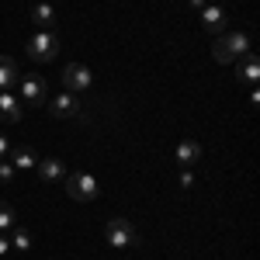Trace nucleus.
Here are the masks:
<instances>
[{
    "label": "nucleus",
    "instance_id": "nucleus-1",
    "mask_svg": "<svg viewBox=\"0 0 260 260\" xmlns=\"http://www.w3.org/2000/svg\"><path fill=\"white\" fill-rule=\"evenodd\" d=\"M246 52H250V35H246V31H233V35H225V39H219L212 45V59L222 62V66L240 59V56H246Z\"/></svg>",
    "mask_w": 260,
    "mask_h": 260
},
{
    "label": "nucleus",
    "instance_id": "nucleus-2",
    "mask_svg": "<svg viewBox=\"0 0 260 260\" xmlns=\"http://www.w3.org/2000/svg\"><path fill=\"white\" fill-rule=\"evenodd\" d=\"M104 243L115 246V250H125V246H136L139 243V233L128 219H111L104 225Z\"/></svg>",
    "mask_w": 260,
    "mask_h": 260
},
{
    "label": "nucleus",
    "instance_id": "nucleus-3",
    "mask_svg": "<svg viewBox=\"0 0 260 260\" xmlns=\"http://www.w3.org/2000/svg\"><path fill=\"white\" fill-rule=\"evenodd\" d=\"M59 56V35L56 31H39L28 42V59L31 62H52Z\"/></svg>",
    "mask_w": 260,
    "mask_h": 260
},
{
    "label": "nucleus",
    "instance_id": "nucleus-4",
    "mask_svg": "<svg viewBox=\"0 0 260 260\" xmlns=\"http://www.w3.org/2000/svg\"><path fill=\"white\" fill-rule=\"evenodd\" d=\"M66 194L73 201H94L101 194V184L94 174H70L66 177Z\"/></svg>",
    "mask_w": 260,
    "mask_h": 260
},
{
    "label": "nucleus",
    "instance_id": "nucleus-5",
    "mask_svg": "<svg viewBox=\"0 0 260 260\" xmlns=\"http://www.w3.org/2000/svg\"><path fill=\"white\" fill-rule=\"evenodd\" d=\"M21 98H24V104L45 108V101H49V87H45V80H42L39 73H28V77H21Z\"/></svg>",
    "mask_w": 260,
    "mask_h": 260
},
{
    "label": "nucleus",
    "instance_id": "nucleus-6",
    "mask_svg": "<svg viewBox=\"0 0 260 260\" xmlns=\"http://www.w3.org/2000/svg\"><path fill=\"white\" fill-rule=\"evenodd\" d=\"M45 108H49V115H52V118H77V115H80V101L73 98L70 90L56 94V98L49 101Z\"/></svg>",
    "mask_w": 260,
    "mask_h": 260
},
{
    "label": "nucleus",
    "instance_id": "nucleus-7",
    "mask_svg": "<svg viewBox=\"0 0 260 260\" xmlns=\"http://www.w3.org/2000/svg\"><path fill=\"white\" fill-rule=\"evenodd\" d=\"M90 80H94V77H90V70H87L83 62H70V66L62 70V83H66V90H70V94L87 90V87H90Z\"/></svg>",
    "mask_w": 260,
    "mask_h": 260
},
{
    "label": "nucleus",
    "instance_id": "nucleus-8",
    "mask_svg": "<svg viewBox=\"0 0 260 260\" xmlns=\"http://www.w3.org/2000/svg\"><path fill=\"white\" fill-rule=\"evenodd\" d=\"M225 11H222L219 4H205V7H201V28H205V31H208V35H222V31H225Z\"/></svg>",
    "mask_w": 260,
    "mask_h": 260
},
{
    "label": "nucleus",
    "instance_id": "nucleus-9",
    "mask_svg": "<svg viewBox=\"0 0 260 260\" xmlns=\"http://www.w3.org/2000/svg\"><path fill=\"white\" fill-rule=\"evenodd\" d=\"M35 170H39V177H42V180H49V184H56V180H66V167H62V160H52V156H39Z\"/></svg>",
    "mask_w": 260,
    "mask_h": 260
},
{
    "label": "nucleus",
    "instance_id": "nucleus-10",
    "mask_svg": "<svg viewBox=\"0 0 260 260\" xmlns=\"http://www.w3.org/2000/svg\"><path fill=\"white\" fill-rule=\"evenodd\" d=\"M21 115H24V108L18 104V98L11 90H4L0 94V121H11L14 125V121H21Z\"/></svg>",
    "mask_w": 260,
    "mask_h": 260
},
{
    "label": "nucleus",
    "instance_id": "nucleus-11",
    "mask_svg": "<svg viewBox=\"0 0 260 260\" xmlns=\"http://www.w3.org/2000/svg\"><path fill=\"white\" fill-rule=\"evenodd\" d=\"M31 21L39 24L42 31H52V28H56V7H52V4H45V0L35 4V7H31Z\"/></svg>",
    "mask_w": 260,
    "mask_h": 260
},
{
    "label": "nucleus",
    "instance_id": "nucleus-12",
    "mask_svg": "<svg viewBox=\"0 0 260 260\" xmlns=\"http://www.w3.org/2000/svg\"><path fill=\"white\" fill-rule=\"evenodd\" d=\"M201 160V146L194 139H180L177 142V163L180 167H191V163Z\"/></svg>",
    "mask_w": 260,
    "mask_h": 260
},
{
    "label": "nucleus",
    "instance_id": "nucleus-13",
    "mask_svg": "<svg viewBox=\"0 0 260 260\" xmlns=\"http://www.w3.org/2000/svg\"><path fill=\"white\" fill-rule=\"evenodd\" d=\"M18 62L11 59V56H0V90H11L14 83H18Z\"/></svg>",
    "mask_w": 260,
    "mask_h": 260
},
{
    "label": "nucleus",
    "instance_id": "nucleus-14",
    "mask_svg": "<svg viewBox=\"0 0 260 260\" xmlns=\"http://www.w3.org/2000/svg\"><path fill=\"white\" fill-rule=\"evenodd\" d=\"M11 163H14V170H31V167L39 163V153H35L31 146H18V149L11 153Z\"/></svg>",
    "mask_w": 260,
    "mask_h": 260
},
{
    "label": "nucleus",
    "instance_id": "nucleus-15",
    "mask_svg": "<svg viewBox=\"0 0 260 260\" xmlns=\"http://www.w3.org/2000/svg\"><path fill=\"white\" fill-rule=\"evenodd\" d=\"M240 80H243V83H250V87H257V80H260V62H257V56H253V52H246V56H243Z\"/></svg>",
    "mask_w": 260,
    "mask_h": 260
},
{
    "label": "nucleus",
    "instance_id": "nucleus-16",
    "mask_svg": "<svg viewBox=\"0 0 260 260\" xmlns=\"http://www.w3.org/2000/svg\"><path fill=\"white\" fill-rule=\"evenodd\" d=\"M11 246L14 250H31V233L24 225H14V236H11Z\"/></svg>",
    "mask_w": 260,
    "mask_h": 260
},
{
    "label": "nucleus",
    "instance_id": "nucleus-17",
    "mask_svg": "<svg viewBox=\"0 0 260 260\" xmlns=\"http://www.w3.org/2000/svg\"><path fill=\"white\" fill-rule=\"evenodd\" d=\"M18 225V215H14V208L7 205V201H0V233L4 229H14Z\"/></svg>",
    "mask_w": 260,
    "mask_h": 260
},
{
    "label": "nucleus",
    "instance_id": "nucleus-18",
    "mask_svg": "<svg viewBox=\"0 0 260 260\" xmlns=\"http://www.w3.org/2000/svg\"><path fill=\"white\" fill-rule=\"evenodd\" d=\"M11 177H14V163H11V160H0V184H7Z\"/></svg>",
    "mask_w": 260,
    "mask_h": 260
},
{
    "label": "nucleus",
    "instance_id": "nucleus-19",
    "mask_svg": "<svg viewBox=\"0 0 260 260\" xmlns=\"http://www.w3.org/2000/svg\"><path fill=\"white\" fill-rule=\"evenodd\" d=\"M191 184H194V177H191V174H187V167H184V174H180V187H184V191H187V187H191Z\"/></svg>",
    "mask_w": 260,
    "mask_h": 260
},
{
    "label": "nucleus",
    "instance_id": "nucleus-20",
    "mask_svg": "<svg viewBox=\"0 0 260 260\" xmlns=\"http://www.w3.org/2000/svg\"><path fill=\"white\" fill-rule=\"evenodd\" d=\"M7 153H11V142H7V136L0 132V156H7Z\"/></svg>",
    "mask_w": 260,
    "mask_h": 260
},
{
    "label": "nucleus",
    "instance_id": "nucleus-21",
    "mask_svg": "<svg viewBox=\"0 0 260 260\" xmlns=\"http://www.w3.org/2000/svg\"><path fill=\"white\" fill-rule=\"evenodd\" d=\"M7 250H11V240H7V236H4V233H0V257H4V253H7Z\"/></svg>",
    "mask_w": 260,
    "mask_h": 260
},
{
    "label": "nucleus",
    "instance_id": "nucleus-22",
    "mask_svg": "<svg viewBox=\"0 0 260 260\" xmlns=\"http://www.w3.org/2000/svg\"><path fill=\"white\" fill-rule=\"evenodd\" d=\"M205 4H208V0H191V7H198V11L205 7Z\"/></svg>",
    "mask_w": 260,
    "mask_h": 260
}]
</instances>
